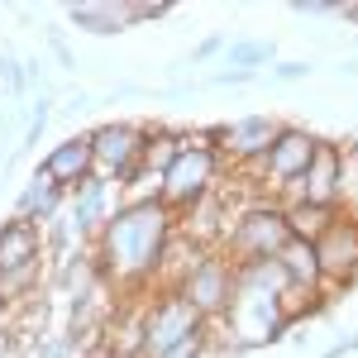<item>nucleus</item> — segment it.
Instances as JSON below:
<instances>
[{
	"instance_id": "b1692460",
	"label": "nucleus",
	"mask_w": 358,
	"mask_h": 358,
	"mask_svg": "<svg viewBox=\"0 0 358 358\" xmlns=\"http://www.w3.org/2000/svg\"><path fill=\"white\" fill-rule=\"evenodd\" d=\"M220 48H224V38H220V34H215V38H206V43L196 48V57H210V53H220Z\"/></svg>"
},
{
	"instance_id": "20e7f679",
	"label": "nucleus",
	"mask_w": 358,
	"mask_h": 358,
	"mask_svg": "<svg viewBox=\"0 0 358 358\" xmlns=\"http://www.w3.org/2000/svg\"><path fill=\"white\" fill-rule=\"evenodd\" d=\"M292 239V229H287V215H282V201L273 206H248L239 220L224 229V248L234 253L229 263L239 268V263H268L277 258V248Z\"/></svg>"
},
{
	"instance_id": "4468645a",
	"label": "nucleus",
	"mask_w": 358,
	"mask_h": 358,
	"mask_svg": "<svg viewBox=\"0 0 358 358\" xmlns=\"http://www.w3.org/2000/svg\"><path fill=\"white\" fill-rule=\"evenodd\" d=\"M273 263L282 268L287 287H292V296H296V292L315 296V292L325 287V277H320V263H315V244H310V239H287V244L277 248Z\"/></svg>"
},
{
	"instance_id": "aec40b11",
	"label": "nucleus",
	"mask_w": 358,
	"mask_h": 358,
	"mask_svg": "<svg viewBox=\"0 0 358 358\" xmlns=\"http://www.w3.org/2000/svg\"><path fill=\"white\" fill-rule=\"evenodd\" d=\"M273 77L277 82H301V77H310V62H277Z\"/></svg>"
},
{
	"instance_id": "412c9836",
	"label": "nucleus",
	"mask_w": 358,
	"mask_h": 358,
	"mask_svg": "<svg viewBox=\"0 0 358 358\" xmlns=\"http://www.w3.org/2000/svg\"><path fill=\"white\" fill-rule=\"evenodd\" d=\"M0 77H5V86H10V91H24V72H20V62H15L10 53L0 57Z\"/></svg>"
},
{
	"instance_id": "f8f14e48",
	"label": "nucleus",
	"mask_w": 358,
	"mask_h": 358,
	"mask_svg": "<svg viewBox=\"0 0 358 358\" xmlns=\"http://www.w3.org/2000/svg\"><path fill=\"white\" fill-rule=\"evenodd\" d=\"M110 182L106 177H86L82 187H72L67 192V215L62 220L72 224V234H101V224L110 220Z\"/></svg>"
},
{
	"instance_id": "2eb2a0df",
	"label": "nucleus",
	"mask_w": 358,
	"mask_h": 358,
	"mask_svg": "<svg viewBox=\"0 0 358 358\" xmlns=\"http://www.w3.org/2000/svg\"><path fill=\"white\" fill-rule=\"evenodd\" d=\"M62 206H67V192H57L53 182H43V177L34 172V182L24 187L20 206H15V215H20V220H34V224H48V220L62 215Z\"/></svg>"
},
{
	"instance_id": "7ed1b4c3",
	"label": "nucleus",
	"mask_w": 358,
	"mask_h": 358,
	"mask_svg": "<svg viewBox=\"0 0 358 358\" xmlns=\"http://www.w3.org/2000/svg\"><path fill=\"white\" fill-rule=\"evenodd\" d=\"M91 163H96V177H106L110 187H134L143 172V129L129 124V120H110V124H96L91 134Z\"/></svg>"
},
{
	"instance_id": "9d476101",
	"label": "nucleus",
	"mask_w": 358,
	"mask_h": 358,
	"mask_svg": "<svg viewBox=\"0 0 358 358\" xmlns=\"http://www.w3.org/2000/svg\"><path fill=\"white\" fill-rule=\"evenodd\" d=\"M287 201L325 206V210L339 206V143H320V148H315V158H310V167H306V177L292 187Z\"/></svg>"
},
{
	"instance_id": "0eeeda50",
	"label": "nucleus",
	"mask_w": 358,
	"mask_h": 358,
	"mask_svg": "<svg viewBox=\"0 0 358 358\" xmlns=\"http://www.w3.org/2000/svg\"><path fill=\"white\" fill-rule=\"evenodd\" d=\"M177 292L192 301V310L201 315V320H215V315H224L229 301H234V263L220 258V253H206L192 273L182 277Z\"/></svg>"
},
{
	"instance_id": "4be33fe9",
	"label": "nucleus",
	"mask_w": 358,
	"mask_h": 358,
	"mask_svg": "<svg viewBox=\"0 0 358 358\" xmlns=\"http://www.w3.org/2000/svg\"><path fill=\"white\" fill-rule=\"evenodd\" d=\"M253 77H258V72H239V67H224V72H215V77H210V82H215V86H244V82H253Z\"/></svg>"
},
{
	"instance_id": "423d86ee",
	"label": "nucleus",
	"mask_w": 358,
	"mask_h": 358,
	"mask_svg": "<svg viewBox=\"0 0 358 358\" xmlns=\"http://www.w3.org/2000/svg\"><path fill=\"white\" fill-rule=\"evenodd\" d=\"M315 148H320V138L296 129V124H282L277 138L268 143V153L258 158V172H263V182H273V192H292L296 182L306 177V167L315 158Z\"/></svg>"
},
{
	"instance_id": "bb28decb",
	"label": "nucleus",
	"mask_w": 358,
	"mask_h": 358,
	"mask_svg": "<svg viewBox=\"0 0 358 358\" xmlns=\"http://www.w3.org/2000/svg\"><path fill=\"white\" fill-rule=\"evenodd\" d=\"M201 358H215V354H210V349H201Z\"/></svg>"
},
{
	"instance_id": "ddd939ff",
	"label": "nucleus",
	"mask_w": 358,
	"mask_h": 358,
	"mask_svg": "<svg viewBox=\"0 0 358 358\" xmlns=\"http://www.w3.org/2000/svg\"><path fill=\"white\" fill-rule=\"evenodd\" d=\"M43 263V224L34 220H5L0 224V277L20 273V268H34Z\"/></svg>"
},
{
	"instance_id": "dca6fc26",
	"label": "nucleus",
	"mask_w": 358,
	"mask_h": 358,
	"mask_svg": "<svg viewBox=\"0 0 358 358\" xmlns=\"http://www.w3.org/2000/svg\"><path fill=\"white\" fill-rule=\"evenodd\" d=\"M282 215H287V229H292V239H320L334 220H339V210H325V206H306V201H282Z\"/></svg>"
},
{
	"instance_id": "f3484780",
	"label": "nucleus",
	"mask_w": 358,
	"mask_h": 358,
	"mask_svg": "<svg viewBox=\"0 0 358 358\" xmlns=\"http://www.w3.org/2000/svg\"><path fill=\"white\" fill-rule=\"evenodd\" d=\"M67 20L77 29H91V34H120V29L129 24L124 20V5H72Z\"/></svg>"
},
{
	"instance_id": "5701e85b",
	"label": "nucleus",
	"mask_w": 358,
	"mask_h": 358,
	"mask_svg": "<svg viewBox=\"0 0 358 358\" xmlns=\"http://www.w3.org/2000/svg\"><path fill=\"white\" fill-rule=\"evenodd\" d=\"M48 43H53V53H57V62L62 67H77V57H72V48L62 43V34H48Z\"/></svg>"
},
{
	"instance_id": "f03ea898",
	"label": "nucleus",
	"mask_w": 358,
	"mask_h": 358,
	"mask_svg": "<svg viewBox=\"0 0 358 358\" xmlns=\"http://www.w3.org/2000/svg\"><path fill=\"white\" fill-rule=\"evenodd\" d=\"M215 177H220V148L210 143V134H187V148L158 177V201L167 210H192L196 201L215 192Z\"/></svg>"
},
{
	"instance_id": "6ab92c4d",
	"label": "nucleus",
	"mask_w": 358,
	"mask_h": 358,
	"mask_svg": "<svg viewBox=\"0 0 358 358\" xmlns=\"http://www.w3.org/2000/svg\"><path fill=\"white\" fill-rule=\"evenodd\" d=\"M48 115H53V106H48V101H38V106H34V115H29V134H24V148H34V143L43 138V129H48Z\"/></svg>"
},
{
	"instance_id": "9b49d317",
	"label": "nucleus",
	"mask_w": 358,
	"mask_h": 358,
	"mask_svg": "<svg viewBox=\"0 0 358 358\" xmlns=\"http://www.w3.org/2000/svg\"><path fill=\"white\" fill-rule=\"evenodd\" d=\"M91 172H96V163H91V143H86V134L62 138L53 153H43V163H38V177H43V182H53L57 192L82 187Z\"/></svg>"
},
{
	"instance_id": "6e6552de",
	"label": "nucleus",
	"mask_w": 358,
	"mask_h": 358,
	"mask_svg": "<svg viewBox=\"0 0 358 358\" xmlns=\"http://www.w3.org/2000/svg\"><path fill=\"white\" fill-rule=\"evenodd\" d=\"M315 263L325 282H354L358 277V220L339 215V220L315 239Z\"/></svg>"
},
{
	"instance_id": "39448f33",
	"label": "nucleus",
	"mask_w": 358,
	"mask_h": 358,
	"mask_svg": "<svg viewBox=\"0 0 358 358\" xmlns=\"http://www.w3.org/2000/svg\"><path fill=\"white\" fill-rule=\"evenodd\" d=\"M206 334V320L192 310V301L182 296V292H163L153 310L143 315V354L138 358H163L172 354L177 344H187V339H201Z\"/></svg>"
},
{
	"instance_id": "393cba45",
	"label": "nucleus",
	"mask_w": 358,
	"mask_h": 358,
	"mask_svg": "<svg viewBox=\"0 0 358 358\" xmlns=\"http://www.w3.org/2000/svg\"><path fill=\"white\" fill-rule=\"evenodd\" d=\"M339 15H344L349 24H358V5H339Z\"/></svg>"
},
{
	"instance_id": "1a4fd4ad",
	"label": "nucleus",
	"mask_w": 358,
	"mask_h": 358,
	"mask_svg": "<svg viewBox=\"0 0 358 358\" xmlns=\"http://www.w3.org/2000/svg\"><path fill=\"white\" fill-rule=\"evenodd\" d=\"M277 129L282 124H277L273 115H244V120H229L220 129H210V138H215V148L229 153V158H263L268 143L277 138Z\"/></svg>"
},
{
	"instance_id": "f257e3e1",
	"label": "nucleus",
	"mask_w": 358,
	"mask_h": 358,
	"mask_svg": "<svg viewBox=\"0 0 358 358\" xmlns=\"http://www.w3.org/2000/svg\"><path fill=\"white\" fill-rule=\"evenodd\" d=\"M172 210H167L158 196H134L124 206H115V215L101 224L96 234V268L115 282H148L158 273V258L163 244L172 234Z\"/></svg>"
},
{
	"instance_id": "a211bd4d",
	"label": "nucleus",
	"mask_w": 358,
	"mask_h": 358,
	"mask_svg": "<svg viewBox=\"0 0 358 358\" xmlns=\"http://www.w3.org/2000/svg\"><path fill=\"white\" fill-rule=\"evenodd\" d=\"M258 62H273V38H239V43H229V57H224V67L253 72Z\"/></svg>"
},
{
	"instance_id": "cd10ccee",
	"label": "nucleus",
	"mask_w": 358,
	"mask_h": 358,
	"mask_svg": "<svg viewBox=\"0 0 358 358\" xmlns=\"http://www.w3.org/2000/svg\"><path fill=\"white\" fill-rule=\"evenodd\" d=\"M0 129H5V115H0Z\"/></svg>"
},
{
	"instance_id": "a878e982",
	"label": "nucleus",
	"mask_w": 358,
	"mask_h": 358,
	"mask_svg": "<svg viewBox=\"0 0 358 358\" xmlns=\"http://www.w3.org/2000/svg\"><path fill=\"white\" fill-rule=\"evenodd\" d=\"M344 72H349V77H358V57H354V62H344Z\"/></svg>"
},
{
	"instance_id": "c85d7f7f",
	"label": "nucleus",
	"mask_w": 358,
	"mask_h": 358,
	"mask_svg": "<svg viewBox=\"0 0 358 358\" xmlns=\"http://www.w3.org/2000/svg\"><path fill=\"white\" fill-rule=\"evenodd\" d=\"M354 349H358V334H354Z\"/></svg>"
}]
</instances>
